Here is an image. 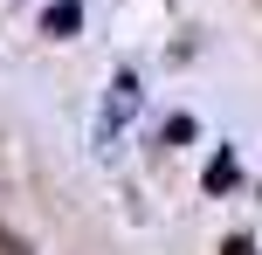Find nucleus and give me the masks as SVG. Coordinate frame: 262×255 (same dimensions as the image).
<instances>
[{
    "instance_id": "obj_1",
    "label": "nucleus",
    "mask_w": 262,
    "mask_h": 255,
    "mask_svg": "<svg viewBox=\"0 0 262 255\" xmlns=\"http://www.w3.org/2000/svg\"><path fill=\"white\" fill-rule=\"evenodd\" d=\"M76 21H83V7H76V0H62V7H49V35H69Z\"/></svg>"
},
{
    "instance_id": "obj_3",
    "label": "nucleus",
    "mask_w": 262,
    "mask_h": 255,
    "mask_svg": "<svg viewBox=\"0 0 262 255\" xmlns=\"http://www.w3.org/2000/svg\"><path fill=\"white\" fill-rule=\"evenodd\" d=\"M221 255H255V248H249V242H228V248H221Z\"/></svg>"
},
{
    "instance_id": "obj_2",
    "label": "nucleus",
    "mask_w": 262,
    "mask_h": 255,
    "mask_svg": "<svg viewBox=\"0 0 262 255\" xmlns=\"http://www.w3.org/2000/svg\"><path fill=\"white\" fill-rule=\"evenodd\" d=\"M0 255H35V248H28L21 235H7V228H0Z\"/></svg>"
}]
</instances>
